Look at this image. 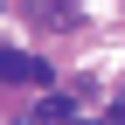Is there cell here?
<instances>
[{
  "mask_svg": "<svg viewBox=\"0 0 125 125\" xmlns=\"http://www.w3.org/2000/svg\"><path fill=\"white\" fill-rule=\"evenodd\" d=\"M42 76H49V70H42L35 56H21V49H0V83H42Z\"/></svg>",
  "mask_w": 125,
  "mask_h": 125,
  "instance_id": "1",
  "label": "cell"
},
{
  "mask_svg": "<svg viewBox=\"0 0 125 125\" xmlns=\"http://www.w3.org/2000/svg\"><path fill=\"white\" fill-rule=\"evenodd\" d=\"M111 125H125V97H118V104H111Z\"/></svg>",
  "mask_w": 125,
  "mask_h": 125,
  "instance_id": "2",
  "label": "cell"
}]
</instances>
